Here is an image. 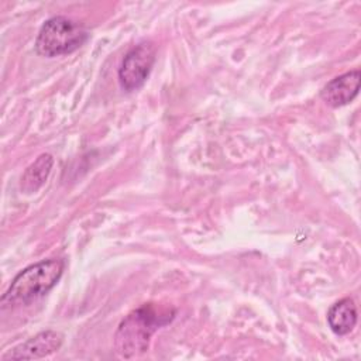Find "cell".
Masks as SVG:
<instances>
[{"mask_svg":"<svg viewBox=\"0 0 361 361\" xmlns=\"http://www.w3.org/2000/svg\"><path fill=\"white\" fill-rule=\"evenodd\" d=\"M89 39L87 30L72 18L56 16L48 18L35 39V51L41 56L54 58L79 49Z\"/></svg>","mask_w":361,"mask_h":361,"instance_id":"obj_3","label":"cell"},{"mask_svg":"<svg viewBox=\"0 0 361 361\" xmlns=\"http://www.w3.org/2000/svg\"><path fill=\"white\" fill-rule=\"evenodd\" d=\"M63 336L55 330H44L35 334L34 337L28 338L27 341L16 345L14 348L8 350L1 360H35L44 358L55 351H58L62 345Z\"/></svg>","mask_w":361,"mask_h":361,"instance_id":"obj_5","label":"cell"},{"mask_svg":"<svg viewBox=\"0 0 361 361\" xmlns=\"http://www.w3.org/2000/svg\"><path fill=\"white\" fill-rule=\"evenodd\" d=\"M361 73L358 69H353L343 75H338L329 80L320 90L322 100L333 107H341L351 103L360 90Z\"/></svg>","mask_w":361,"mask_h":361,"instance_id":"obj_6","label":"cell"},{"mask_svg":"<svg viewBox=\"0 0 361 361\" xmlns=\"http://www.w3.org/2000/svg\"><path fill=\"white\" fill-rule=\"evenodd\" d=\"M157 48L152 41H141L123 58L118 68V82L126 92L138 90L148 79L155 63Z\"/></svg>","mask_w":361,"mask_h":361,"instance_id":"obj_4","label":"cell"},{"mask_svg":"<svg viewBox=\"0 0 361 361\" xmlns=\"http://www.w3.org/2000/svg\"><path fill=\"white\" fill-rule=\"evenodd\" d=\"M54 165V158L51 154H41L23 173L20 189L24 193L37 192L47 180Z\"/></svg>","mask_w":361,"mask_h":361,"instance_id":"obj_8","label":"cell"},{"mask_svg":"<svg viewBox=\"0 0 361 361\" xmlns=\"http://www.w3.org/2000/svg\"><path fill=\"white\" fill-rule=\"evenodd\" d=\"M176 314L171 306L158 303H144L130 312L118 324L114 334L116 353L123 358H133L144 354L152 334L169 324Z\"/></svg>","mask_w":361,"mask_h":361,"instance_id":"obj_1","label":"cell"},{"mask_svg":"<svg viewBox=\"0 0 361 361\" xmlns=\"http://www.w3.org/2000/svg\"><path fill=\"white\" fill-rule=\"evenodd\" d=\"M65 268L63 259H41L20 271L1 296V307L28 305L48 293L61 279Z\"/></svg>","mask_w":361,"mask_h":361,"instance_id":"obj_2","label":"cell"},{"mask_svg":"<svg viewBox=\"0 0 361 361\" xmlns=\"http://www.w3.org/2000/svg\"><path fill=\"white\" fill-rule=\"evenodd\" d=\"M358 312L351 298L337 300L327 312V323L330 330L337 336H345L355 327Z\"/></svg>","mask_w":361,"mask_h":361,"instance_id":"obj_7","label":"cell"}]
</instances>
